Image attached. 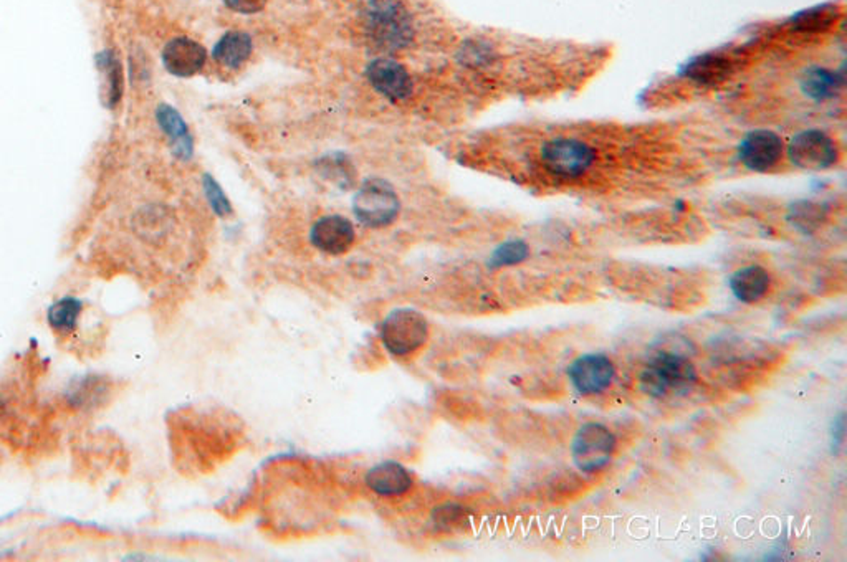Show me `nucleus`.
<instances>
[{
    "label": "nucleus",
    "instance_id": "1",
    "mask_svg": "<svg viewBox=\"0 0 847 562\" xmlns=\"http://www.w3.org/2000/svg\"><path fill=\"white\" fill-rule=\"evenodd\" d=\"M597 159L596 147L576 136H555L538 147L541 168L556 179H579L596 166Z\"/></svg>",
    "mask_w": 847,
    "mask_h": 562
},
{
    "label": "nucleus",
    "instance_id": "2",
    "mask_svg": "<svg viewBox=\"0 0 847 562\" xmlns=\"http://www.w3.org/2000/svg\"><path fill=\"white\" fill-rule=\"evenodd\" d=\"M641 387L652 397L685 394L697 383V369L692 360L674 354L660 352L641 372Z\"/></svg>",
    "mask_w": 847,
    "mask_h": 562
},
{
    "label": "nucleus",
    "instance_id": "3",
    "mask_svg": "<svg viewBox=\"0 0 847 562\" xmlns=\"http://www.w3.org/2000/svg\"><path fill=\"white\" fill-rule=\"evenodd\" d=\"M366 25L372 40L386 50H399L412 40V20L397 0H368Z\"/></svg>",
    "mask_w": 847,
    "mask_h": 562
},
{
    "label": "nucleus",
    "instance_id": "4",
    "mask_svg": "<svg viewBox=\"0 0 847 562\" xmlns=\"http://www.w3.org/2000/svg\"><path fill=\"white\" fill-rule=\"evenodd\" d=\"M429 339L426 316L412 308H397L389 313L381 326V341L388 352L397 358L414 354Z\"/></svg>",
    "mask_w": 847,
    "mask_h": 562
},
{
    "label": "nucleus",
    "instance_id": "5",
    "mask_svg": "<svg viewBox=\"0 0 847 562\" xmlns=\"http://www.w3.org/2000/svg\"><path fill=\"white\" fill-rule=\"evenodd\" d=\"M785 157L795 168L824 170L839 162L841 147L829 132L810 128L789 138L785 144Z\"/></svg>",
    "mask_w": 847,
    "mask_h": 562
},
{
    "label": "nucleus",
    "instance_id": "6",
    "mask_svg": "<svg viewBox=\"0 0 847 562\" xmlns=\"http://www.w3.org/2000/svg\"><path fill=\"white\" fill-rule=\"evenodd\" d=\"M353 210L359 222L366 227H388L399 216L401 202L391 184L386 180L370 179L355 195Z\"/></svg>",
    "mask_w": 847,
    "mask_h": 562
},
{
    "label": "nucleus",
    "instance_id": "7",
    "mask_svg": "<svg viewBox=\"0 0 847 562\" xmlns=\"http://www.w3.org/2000/svg\"><path fill=\"white\" fill-rule=\"evenodd\" d=\"M616 452V437L606 425L589 422L574 435L571 456L574 465L585 473H596L608 467Z\"/></svg>",
    "mask_w": 847,
    "mask_h": 562
},
{
    "label": "nucleus",
    "instance_id": "8",
    "mask_svg": "<svg viewBox=\"0 0 847 562\" xmlns=\"http://www.w3.org/2000/svg\"><path fill=\"white\" fill-rule=\"evenodd\" d=\"M737 157L752 172H770L785 159V141L771 130H753L741 138Z\"/></svg>",
    "mask_w": 847,
    "mask_h": 562
},
{
    "label": "nucleus",
    "instance_id": "9",
    "mask_svg": "<svg viewBox=\"0 0 847 562\" xmlns=\"http://www.w3.org/2000/svg\"><path fill=\"white\" fill-rule=\"evenodd\" d=\"M568 376L579 394H601L614 379V364L604 354H585L570 366Z\"/></svg>",
    "mask_w": 847,
    "mask_h": 562
},
{
    "label": "nucleus",
    "instance_id": "10",
    "mask_svg": "<svg viewBox=\"0 0 847 562\" xmlns=\"http://www.w3.org/2000/svg\"><path fill=\"white\" fill-rule=\"evenodd\" d=\"M356 239V232L351 224L343 216H326L315 222L311 227V243L328 255H343L347 253Z\"/></svg>",
    "mask_w": 847,
    "mask_h": 562
},
{
    "label": "nucleus",
    "instance_id": "11",
    "mask_svg": "<svg viewBox=\"0 0 847 562\" xmlns=\"http://www.w3.org/2000/svg\"><path fill=\"white\" fill-rule=\"evenodd\" d=\"M207 61L205 48L188 36L172 38L163 50V63L167 72L180 78H189L201 72Z\"/></svg>",
    "mask_w": 847,
    "mask_h": 562
},
{
    "label": "nucleus",
    "instance_id": "12",
    "mask_svg": "<svg viewBox=\"0 0 847 562\" xmlns=\"http://www.w3.org/2000/svg\"><path fill=\"white\" fill-rule=\"evenodd\" d=\"M366 76L372 88L389 99H406L412 93V80L406 68L389 59L371 61Z\"/></svg>",
    "mask_w": 847,
    "mask_h": 562
},
{
    "label": "nucleus",
    "instance_id": "13",
    "mask_svg": "<svg viewBox=\"0 0 847 562\" xmlns=\"http://www.w3.org/2000/svg\"><path fill=\"white\" fill-rule=\"evenodd\" d=\"M364 483L372 493L384 498L401 496L411 490L414 485L407 468L391 460L370 468V471L364 477Z\"/></svg>",
    "mask_w": 847,
    "mask_h": 562
},
{
    "label": "nucleus",
    "instance_id": "14",
    "mask_svg": "<svg viewBox=\"0 0 847 562\" xmlns=\"http://www.w3.org/2000/svg\"><path fill=\"white\" fill-rule=\"evenodd\" d=\"M730 289L733 297L745 305H753L764 298L771 288V276L760 265H748L739 268L730 276Z\"/></svg>",
    "mask_w": 847,
    "mask_h": 562
},
{
    "label": "nucleus",
    "instance_id": "15",
    "mask_svg": "<svg viewBox=\"0 0 847 562\" xmlns=\"http://www.w3.org/2000/svg\"><path fill=\"white\" fill-rule=\"evenodd\" d=\"M844 86V75L833 72L823 67H812L803 73L800 80L801 93L814 103L831 101L841 93Z\"/></svg>",
    "mask_w": 847,
    "mask_h": 562
},
{
    "label": "nucleus",
    "instance_id": "16",
    "mask_svg": "<svg viewBox=\"0 0 847 562\" xmlns=\"http://www.w3.org/2000/svg\"><path fill=\"white\" fill-rule=\"evenodd\" d=\"M735 68L731 57L723 53H707L700 55L685 67V76L693 83L704 86H715L723 83Z\"/></svg>",
    "mask_w": 847,
    "mask_h": 562
},
{
    "label": "nucleus",
    "instance_id": "17",
    "mask_svg": "<svg viewBox=\"0 0 847 562\" xmlns=\"http://www.w3.org/2000/svg\"><path fill=\"white\" fill-rule=\"evenodd\" d=\"M84 308L82 299L75 297H63L48 308L47 320L55 335L63 336L70 341L80 337V328L84 320Z\"/></svg>",
    "mask_w": 847,
    "mask_h": 562
},
{
    "label": "nucleus",
    "instance_id": "18",
    "mask_svg": "<svg viewBox=\"0 0 847 562\" xmlns=\"http://www.w3.org/2000/svg\"><path fill=\"white\" fill-rule=\"evenodd\" d=\"M156 120L159 128L166 134L172 146V153L180 159H189L192 156V136L186 121L182 120L178 109L161 105L156 109Z\"/></svg>",
    "mask_w": 847,
    "mask_h": 562
},
{
    "label": "nucleus",
    "instance_id": "19",
    "mask_svg": "<svg viewBox=\"0 0 847 562\" xmlns=\"http://www.w3.org/2000/svg\"><path fill=\"white\" fill-rule=\"evenodd\" d=\"M252 38L240 30H230L215 44L214 60L228 68H239L249 60L252 53Z\"/></svg>",
    "mask_w": 847,
    "mask_h": 562
},
{
    "label": "nucleus",
    "instance_id": "20",
    "mask_svg": "<svg viewBox=\"0 0 847 562\" xmlns=\"http://www.w3.org/2000/svg\"><path fill=\"white\" fill-rule=\"evenodd\" d=\"M96 63H98V68L105 75L107 105L109 108H115L120 103L121 95H123V70H121L120 60L113 51L105 50L96 57Z\"/></svg>",
    "mask_w": 847,
    "mask_h": 562
},
{
    "label": "nucleus",
    "instance_id": "21",
    "mask_svg": "<svg viewBox=\"0 0 847 562\" xmlns=\"http://www.w3.org/2000/svg\"><path fill=\"white\" fill-rule=\"evenodd\" d=\"M835 19V11L831 5H823V7H814L810 11L798 13L793 19V28L796 32L803 34H818L829 28Z\"/></svg>",
    "mask_w": 847,
    "mask_h": 562
},
{
    "label": "nucleus",
    "instance_id": "22",
    "mask_svg": "<svg viewBox=\"0 0 847 562\" xmlns=\"http://www.w3.org/2000/svg\"><path fill=\"white\" fill-rule=\"evenodd\" d=\"M826 212L819 203L798 202L789 210V220L795 227L803 232H811L823 224Z\"/></svg>",
    "mask_w": 847,
    "mask_h": 562
},
{
    "label": "nucleus",
    "instance_id": "23",
    "mask_svg": "<svg viewBox=\"0 0 847 562\" xmlns=\"http://www.w3.org/2000/svg\"><path fill=\"white\" fill-rule=\"evenodd\" d=\"M530 255V247L526 245L523 240H510L501 243L497 250L493 251L490 265L493 268H501V266H514V265L525 262Z\"/></svg>",
    "mask_w": 847,
    "mask_h": 562
},
{
    "label": "nucleus",
    "instance_id": "24",
    "mask_svg": "<svg viewBox=\"0 0 847 562\" xmlns=\"http://www.w3.org/2000/svg\"><path fill=\"white\" fill-rule=\"evenodd\" d=\"M204 192L217 216L228 217L232 214V205L228 202V195L220 189V186L215 182L214 178L209 174L204 176Z\"/></svg>",
    "mask_w": 847,
    "mask_h": 562
},
{
    "label": "nucleus",
    "instance_id": "25",
    "mask_svg": "<svg viewBox=\"0 0 847 562\" xmlns=\"http://www.w3.org/2000/svg\"><path fill=\"white\" fill-rule=\"evenodd\" d=\"M460 518H462V508L460 506L445 504V506H439V508L434 510L432 523H434V526L439 527V529H447V527L457 525Z\"/></svg>",
    "mask_w": 847,
    "mask_h": 562
},
{
    "label": "nucleus",
    "instance_id": "26",
    "mask_svg": "<svg viewBox=\"0 0 847 562\" xmlns=\"http://www.w3.org/2000/svg\"><path fill=\"white\" fill-rule=\"evenodd\" d=\"M265 4H267V0H226V5L230 11L245 13V15L260 12L265 7Z\"/></svg>",
    "mask_w": 847,
    "mask_h": 562
}]
</instances>
